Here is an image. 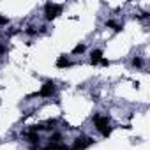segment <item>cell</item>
<instances>
[{
	"label": "cell",
	"mask_w": 150,
	"mask_h": 150,
	"mask_svg": "<svg viewBox=\"0 0 150 150\" xmlns=\"http://www.w3.org/2000/svg\"><path fill=\"white\" fill-rule=\"evenodd\" d=\"M85 50H87V46H85V44H78L76 48L72 50V55H81V53H85Z\"/></svg>",
	"instance_id": "cell-10"
},
{
	"label": "cell",
	"mask_w": 150,
	"mask_h": 150,
	"mask_svg": "<svg viewBox=\"0 0 150 150\" xmlns=\"http://www.w3.org/2000/svg\"><path fill=\"white\" fill-rule=\"evenodd\" d=\"M60 139H62V134H60V132H55V134L50 138V143H60Z\"/></svg>",
	"instance_id": "cell-11"
},
{
	"label": "cell",
	"mask_w": 150,
	"mask_h": 150,
	"mask_svg": "<svg viewBox=\"0 0 150 150\" xmlns=\"http://www.w3.org/2000/svg\"><path fill=\"white\" fill-rule=\"evenodd\" d=\"M71 65V60L65 57V55H60L58 58H57V67L58 69H64V67H69Z\"/></svg>",
	"instance_id": "cell-6"
},
{
	"label": "cell",
	"mask_w": 150,
	"mask_h": 150,
	"mask_svg": "<svg viewBox=\"0 0 150 150\" xmlns=\"http://www.w3.org/2000/svg\"><path fill=\"white\" fill-rule=\"evenodd\" d=\"M90 145H94V138H76V139H74V143H72V148L71 150H85Z\"/></svg>",
	"instance_id": "cell-3"
},
{
	"label": "cell",
	"mask_w": 150,
	"mask_h": 150,
	"mask_svg": "<svg viewBox=\"0 0 150 150\" xmlns=\"http://www.w3.org/2000/svg\"><path fill=\"white\" fill-rule=\"evenodd\" d=\"M101 58H103V50H94L92 55H90V64L92 65H97L101 62Z\"/></svg>",
	"instance_id": "cell-5"
},
{
	"label": "cell",
	"mask_w": 150,
	"mask_h": 150,
	"mask_svg": "<svg viewBox=\"0 0 150 150\" xmlns=\"http://www.w3.org/2000/svg\"><path fill=\"white\" fill-rule=\"evenodd\" d=\"M99 64H101V65H110V60H108V58H101Z\"/></svg>",
	"instance_id": "cell-14"
},
{
	"label": "cell",
	"mask_w": 150,
	"mask_h": 150,
	"mask_svg": "<svg viewBox=\"0 0 150 150\" xmlns=\"http://www.w3.org/2000/svg\"><path fill=\"white\" fill-rule=\"evenodd\" d=\"M25 34H28V35H35L37 30H35V27H28V28L25 30Z\"/></svg>",
	"instance_id": "cell-13"
},
{
	"label": "cell",
	"mask_w": 150,
	"mask_h": 150,
	"mask_svg": "<svg viewBox=\"0 0 150 150\" xmlns=\"http://www.w3.org/2000/svg\"><path fill=\"white\" fill-rule=\"evenodd\" d=\"M42 150H69V146L65 143H50L48 146H44Z\"/></svg>",
	"instance_id": "cell-7"
},
{
	"label": "cell",
	"mask_w": 150,
	"mask_h": 150,
	"mask_svg": "<svg viewBox=\"0 0 150 150\" xmlns=\"http://www.w3.org/2000/svg\"><path fill=\"white\" fill-rule=\"evenodd\" d=\"M7 23V18L6 16H0V25H6Z\"/></svg>",
	"instance_id": "cell-15"
},
{
	"label": "cell",
	"mask_w": 150,
	"mask_h": 150,
	"mask_svg": "<svg viewBox=\"0 0 150 150\" xmlns=\"http://www.w3.org/2000/svg\"><path fill=\"white\" fill-rule=\"evenodd\" d=\"M132 65H134V67H143V58L134 57V58H132Z\"/></svg>",
	"instance_id": "cell-12"
},
{
	"label": "cell",
	"mask_w": 150,
	"mask_h": 150,
	"mask_svg": "<svg viewBox=\"0 0 150 150\" xmlns=\"http://www.w3.org/2000/svg\"><path fill=\"white\" fill-rule=\"evenodd\" d=\"M53 94H55V83L53 81H46L42 85V88L39 90V96L41 97H51Z\"/></svg>",
	"instance_id": "cell-4"
},
{
	"label": "cell",
	"mask_w": 150,
	"mask_h": 150,
	"mask_svg": "<svg viewBox=\"0 0 150 150\" xmlns=\"http://www.w3.org/2000/svg\"><path fill=\"white\" fill-rule=\"evenodd\" d=\"M6 53V46L4 44H0V55H4Z\"/></svg>",
	"instance_id": "cell-16"
},
{
	"label": "cell",
	"mask_w": 150,
	"mask_h": 150,
	"mask_svg": "<svg viewBox=\"0 0 150 150\" xmlns=\"http://www.w3.org/2000/svg\"><path fill=\"white\" fill-rule=\"evenodd\" d=\"M62 9H64V6H58V4H51V2H48V4L44 6V18H46V21L55 20V18L62 13Z\"/></svg>",
	"instance_id": "cell-2"
},
{
	"label": "cell",
	"mask_w": 150,
	"mask_h": 150,
	"mask_svg": "<svg viewBox=\"0 0 150 150\" xmlns=\"http://www.w3.org/2000/svg\"><path fill=\"white\" fill-rule=\"evenodd\" d=\"M106 27L113 28L115 32H120V30H122V25H118V23H115V21H111V20H110V21H106Z\"/></svg>",
	"instance_id": "cell-9"
},
{
	"label": "cell",
	"mask_w": 150,
	"mask_h": 150,
	"mask_svg": "<svg viewBox=\"0 0 150 150\" xmlns=\"http://www.w3.org/2000/svg\"><path fill=\"white\" fill-rule=\"evenodd\" d=\"M92 122L96 124V129L103 134V138H108L110 134H111V131H113V127L110 125V118L108 117H101V115H94L92 117Z\"/></svg>",
	"instance_id": "cell-1"
},
{
	"label": "cell",
	"mask_w": 150,
	"mask_h": 150,
	"mask_svg": "<svg viewBox=\"0 0 150 150\" xmlns=\"http://www.w3.org/2000/svg\"><path fill=\"white\" fill-rule=\"evenodd\" d=\"M27 139L30 141V145H39V132L28 131V132H27Z\"/></svg>",
	"instance_id": "cell-8"
}]
</instances>
